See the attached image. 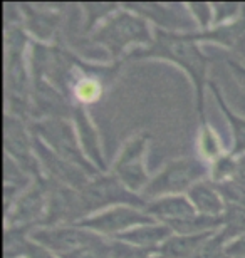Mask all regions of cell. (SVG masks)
Here are the masks:
<instances>
[{"label":"cell","instance_id":"cell-1","mask_svg":"<svg viewBox=\"0 0 245 258\" xmlns=\"http://www.w3.org/2000/svg\"><path fill=\"white\" fill-rule=\"evenodd\" d=\"M131 55L134 59H163L181 67L193 82L197 112L198 117H200V122L207 124L208 121L205 117L203 102H205V86L208 84V57L198 47L197 40L190 37V34L166 32V30L156 29L153 44L148 49L138 50V52H133Z\"/></svg>","mask_w":245,"mask_h":258},{"label":"cell","instance_id":"cell-2","mask_svg":"<svg viewBox=\"0 0 245 258\" xmlns=\"http://www.w3.org/2000/svg\"><path fill=\"white\" fill-rule=\"evenodd\" d=\"M91 40L103 45L113 59H118L131 45H143L148 49L155 40L148 20L126 9H118L91 35Z\"/></svg>","mask_w":245,"mask_h":258},{"label":"cell","instance_id":"cell-3","mask_svg":"<svg viewBox=\"0 0 245 258\" xmlns=\"http://www.w3.org/2000/svg\"><path fill=\"white\" fill-rule=\"evenodd\" d=\"M208 174H210V166L205 163V159H173L166 163L156 176L150 179L146 188L139 193V196L144 201H153L161 196L186 195L197 183L208 179Z\"/></svg>","mask_w":245,"mask_h":258},{"label":"cell","instance_id":"cell-4","mask_svg":"<svg viewBox=\"0 0 245 258\" xmlns=\"http://www.w3.org/2000/svg\"><path fill=\"white\" fill-rule=\"evenodd\" d=\"M29 129L32 136L40 139L45 146L52 149L56 154H59L62 159L84 169L91 178L101 174V171L86 158L76 129L66 117H51V119L35 121L29 126Z\"/></svg>","mask_w":245,"mask_h":258},{"label":"cell","instance_id":"cell-5","mask_svg":"<svg viewBox=\"0 0 245 258\" xmlns=\"http://www.w3.org/2000/svg\"><path fill=\"white\" fill-rule=\"evenodd\" d=\"M84 218L96 215L113 206H134L144 208L146 201L141 196L129 191L114 174H97L79 191Z\"/></svg>","mask_w":245,"mask_h":258},{"label":"cell","instance_id":"cell-6","mask_svg":"<svg viewBox=\"0 0 245 258\" xmlns=\"http://www.w3.org/2000/svg\"><path fill=\"white\" fill-rule=\"evenodd\" d=\"M156 220L146 215L141 208L134 206H113L104 211H99L96 215H91L79 223H76L81 228H86L104 236V238H116L118 235L124 231L136 228L139 225L155 223Z\"/></svg>","mask_w":245,"mask_h":258},{"label":"cell","instance_id":"cell-7","mask_svg":"<svg viewBox=\"0 0 245 258\" xmlns=\"http://www.w3.org/2000/svg\"><path fill=\"white\" fill-rule=\"evenodd\" d=\"M150 136L138 134L124 144L113 166V173L129 191L139 195L150 183V174L144 168V153H146Z\"/></svg>","mask_w":245,"mask_h":258},{"label":"cell","instance_id":"cell-8","mask_svg":"<svg viewBox=\"0 0 245 258\" xmlns=\"http://www.w3.org/2000/svg\"><path fill=\"white\" fill-rule=\"evenodd\" d=\"M49 203V188L45 178H34L30 186L15 200L7 216V225L20 228H35L42 223Z\"/></svg>","mask_w":245,"mask_h":258},{"label":"cell","instance_id":"cell-9","mask_svg":"<svg viewBox=\"0 0 245 258\" xmlns=\"http://www.w3.org/2000/svg\"><path fill=\"white\" fill-rule=\"evenodd\" d=\"M30 129L25 127L19 116L5 114L4 148L5 156L15 161L30 176L40 178V164L34 151V139H30Z\"/></svg>","mask_w":245,"mask_h":258},{"label":"cell","instance_id":"cell-10","mask_svg":"<svg viewBox=\"0 0 245 258\" xmlns=\"http://www.w3.org/2000/svg\"><path fill=\"white\" fill-rule=\"evenodd\" d=\"M29 238L54 255L61 256L74 251L84 245H89L101 235L81 228L77 225H59V226H35L30 230Z\"/></svg>","mask_w":245,"mask_h":258},{"label":"cell","instance_id":"cell-11","mask_svg":"<svg viewBox=\"0 0 245 258\" xmlns=\"http://www.w3.org/2000/svg\"><path fill=\"white\" fill-rule=\"evenodd\" d=\"M121 7L138 14L144 20H151L156 29L166 30V32H197L193 30L195 20L190 15L186 5L181 7V5L168 4H123Z\"/></svg>","mask_w":245,"mask_h":258},{"label":"cell","instance_id":"cell-12","mask_svg":"<svg viewBox=\"0 0 245 258\" xmlns=\"http://www.w3.org/2000/svg\"><path fill=\"white\" fill-rule=\"evenodd\" d=\"M34 139V151L35 156L39 159L40 168H44L49 174V179H54L57 183H62L69 188H74L77 191H81L82 188L89 183L91 176L84 169L72 164L66 159H62L59 154H56L52 149H49L45 144L32 136Z\"/></svg>","mask_w":245,"mask_h":258},{"label":"cell","instance_id":"cell-13","mask_svg":"<svg viewBox=\"0 0 245 258\" xmlns=\"http://www.w3.org/2000/svg\"><path fill=\"white\" fill-rule=\"evenodd\" d=\"M143 211L150 215L153 220L165 225L188 220L191 216L198 215L186 195L161 196V198H156L153 201H146Z\"/></svg>","mask_w":245,"mask_h":258},{"label":"cell","instance_id":"cell-14","mask_svg":"<svg viewBox=\"0 0 245 258\" xmlns=\"http://www.w3.org/2000/svg\"><path fill=\"white\" fill-rule=\"evenodd\" d=\"M72 117H74V124L77 131V138H79L81 148L84 151L86 158L94 164L99 171H106V164H104L101 148H99V139L96 134V129L87 116V112L82 104H77L72 107Z\"/></svg>","mask_w":245,"mask_h":258},{"label":"cell","instance_id":"cell-15","mask_svg":"<svg viewBox=\"0 0 245 258\" xmlns=\"http://www.w3.org/2000/svg\"><path fill=\"white\" fill-rule=\"evenodd\" d=\"M171 235H173V230H171L168 225L155 221V223L139 225L136 228L124 231V233L116 236V240L124 241V243H129L133 246H138V248L151 250L158 253L160 246L163 245Z\"/></svg>","mask_w":245,"mask_h":258},{"label":"cell","instance_id":"cell-16","mask_svg":"<svg viewBox=\"0 0 245 258\" xmlns=\"http://www.w3.org/2000/svg\"><path fill=\"white\" fill-rule=\"evenodd\" d=\"M186 196H188V200L191 201V205H193L198 215L223 216V213H225L227 205L220 193H218L217 186L210 181V178L197 183L193 188H190Z\"/></svg>","mask_w":245,"mask_h":258},{"label":"cell","instance_id":"cell-17","mask_svg":"<svg viewBox=\"0 0 245 258\" xmlns=\"http://www.w3.org/2000/svg\"><path fill=\"white\" fill-rule=\"evenodd\" d=\"M215 233H218V231H213V233H202V235L173 233L160 246L158 255L161 258H191L200 250V246Z\"/></svg>","mask_w":245,"mask_h":258},{"label":"cell","instance_id":"cell-18","mask_svg":"<svg viewBox=\"0 0 245 258\" xmlns=\"http://www.w3.org/2000/svg\"><path fill=\"white\" fill-rule=\"evenodd\" d=\"M208 86H210V89L213 92V96H215V101L218 107H220V111L223 112V116H225V119L228 121V126L232 129V138H233V146H232V151L230 154L233 158H238L245 154V117H240L237 116L235 112H233L228 104L223 99L220 89H218V86L215 84L213 81H208Z\"/></svg>","mask_w":245,"mask_h":258},{"label":"cell","instance_id":"cell-19","mask_svg":"<svg viewBox=\"0 0 245 258\" xmlns=\"http://www.w3.org/2000/svg\"><path fill=\"white\" fill-rule=\"evenodd\" d=\"M223 238L228 241L245 235V206L227 205L223 213V228L220 230Z\"/></svg>","mask_w":245,"mask_h":258},{"label":"cell","instance_id":"cell-20","mask_svg":"<svg viewBox=\"0 0 245 258\" xmlns=\"http://www.w3.org/2000/svg\"><path fill=\"white\" fill-rule=\"evenodd\" d=\"M25 15L29 17V29L30 32H34L40 39H49L52 32L56 29L57 24V15L56 14H45V12H37L32 7H24Z\"/></svg>","mask_w":245,"mask_h":258},{"label":"cell","instance_id":"cell-21","mask_svg":"<svg viewBox=\"0 0 245 258\" xmlns=\"http://www.w3.org/2000/svg\"><path fill=\"white\" fill-rule=\"evenodd\" d=\"M198 151L205 159L215 161L217 158L222 156V143L218 134L215 133L210 124H202L200 133H198Z\"/></svg>","mask_w":245,"mask_h":258},{"label":"cell","instance_id":"cell-22","mask_svg":"<svg viewBox=\"0 0 245 258\" xmlns=\"http://www.w3.org/2000/svg\"><path fill=\"white\" fill-rule=\"evenodd\" d=\"M237 171V158H233L230 153L222 154L215 161H212L210 166V181L212 183H223L228 179L235 178Z\"/></svg>","mask_w":245,"mask_h":258},{"label":"cell","instance_id":"cell-23","mask_svg":"<svg viewBox=\"0 0 245 258\" xmlns=\"http://www.w3.org/2000/svg\"><path fill=\"white\" fill-rule=\"evenodd\" d=\"M109 243H111V238L101 236V238H97L96 241H92V243L81 246V248L69 251V253H66V255H61L59 258H111Z\"/></svg>","mask_w":245,"mask_h":258},{"label":"cell","instance_id":"cell-24","mask_svg":"<svg viewBox=\"0 0 245 258\" xmlns=\"http://www.w3.org/2000/svg\"><path fill=\"white\" fill-rule=\"evenodd\" d=\"M215 186L223 201H225V205L245 206V184L238 183L237 179H228V181L217 183Z\"/></svg>","mask_w":245,"mask_h":258},{"label":"cell","instance_id":"cell-25","mask_svg":"<svg viewBox=\"0 0 245 258\" xmlns=\"http://www.w3.org/2000/svg\"><path fill=\"white\" fill-rule=\"evenodd\" d=\"M225 246H227V240L218 231V233L210 236L191 258H230L227 255Z\"/></svg>","mask_w":245,"mask_h":258},{"label":"cell","instance_id":"cell-26","mask_svg":"<svg viewBox=\"0 0 245 258\" xmlns=\"http://www.w3.org/2000/svg\"><path fill=\"white\" fill-rule=\"evenodd\" d=\"M243 5L238 4H213V25H225L240 19Z\"/></svg>","mask_w":245,"mask_h":258},{"label":"cell","instance_id":"cell-27","mask_svg":"<svg viewBox=\"0 0 245 258\" xmlns=\"http://www.w3.org/2000/svg\"><path fill=\"white\" fill-rule=\"evenodd\" d=\"M190 15L193 17L195 24L200 25L202 30H208L210 25L213 24V5L212 4H186Z\"/></svg>","mask_w":245,"mask_h":258},{"label":"cell","instance_id":"cell-28","mask_svg":"<svg viewBox=\"0 0 245 258\" xmlns=\"http://www.w3.org/2000/svg\"><path fill=\"white\" fill-rule=\"evenodd\" d=\"M86 10V14H87V30H89L92 25H94L96 22L101 17L99 15H104V17H109L113 12H116L118 9H121V5H103V4H94V5H84L82 7Z\"/></svg>","mask_w":245,"mask_h":258},{"label":"cell","instance_id":"cell-29","mask_svg":"<svg viewBox=\"0 0 245 258\" xmlns=\"http://www.w3.org/2000/svg\"><path fill=\"white\" fill-rule=\"evenodd\" d=\"M225 251L230 258H245V235L228 241L225 246Z\"/></svg>","mask_w":245,"mask_h":258},{"label":"cell","instance_id":"cell-30","mask_svg":"<svg viewBox=\"0 0 245 258\" xmlns=\"http://www.w3.org/2000/svg\"><path fill=\"white\" fill-rule=\"evenodd\" d=\"M227 66L230 67L232 76L235 77L238 86L245 91V66L242 62H237V60H233V59H227Z\"/></svg>","mask_w":245,"mask_h":258},{"label":"cell","instance_id":"cell-31","mask_svg":"<svg viewBox=\"0 0 245 258\" xmlns=\"http://www.w3.org/2000/svg\"><path fill=\"white\" fill-rule=\"evenodd\" d=\"M238 183L245 184V154L237 158V171H235V178Z\"/></svg>","mask_w":245,"mask_h":258},{"label":"cell","instance_id":"cell-32","mask_svg":"<svg viewBox=\"0 0 245 258\" xmlns=\"http://www.w3.org/2000/svg\"><path fill=\"white\" fill-rule=\"evenodd\" d=\"M150 258H161L160 255H155V256H150Z\"/></svg>","mask_w":245,"mask_h":258}]
</instances>
